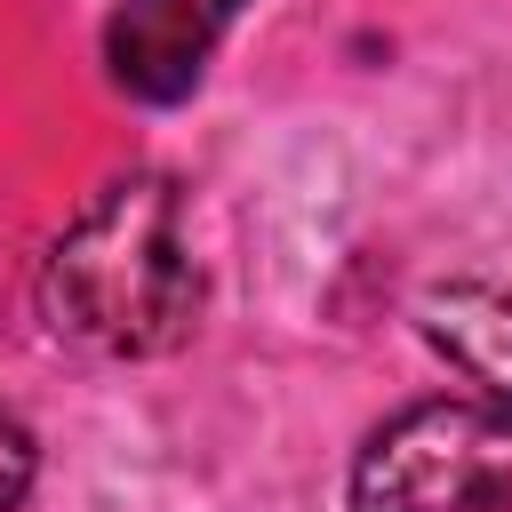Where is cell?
<instances>
[{
  "mask_svg": "<svg viewBox=\"0 0 512 512\" xmlns=\"http://www.w3.org/2000/svg\"><path fill=\"white\" fill-rule=\"evenodd\" d=\"M40 320L88 360H160L200 320V256L184 192L160 168L112 176L40 256Z\"/></svg>",
  "mask_w": 512,
  "mask_h": 512,
  "instance_id": "cell-1",
  "label": "cell"
},
{
  "mask_svg": "<svg viewBox=\"0 0 512 512\" xmlns=\"http://www.w3.org/2000/svg\"><path fill=\"white\" fill-rule=\"evenodd\" d=\"M352 512H512V408L416 400L368 432Z\"/></svg>",
  "mask_w": 512,
  "mask_h": 512,
  "instance_id": "cell-2",
  "label": "cell"
},
{
  "mask_svg": "<svg viewBox=\"0 0 512 512\" xmlns=\"http://www.w3.org/2000/svg\"><path fill=\"white\" fill-rule=\"evenodd\" d=\"M240 8L248 0H120L104 24V64L136 104H184Z\"/></svg>",
  "mask_w": 512,
  "mask_h": 512,
  "instance_id": "cell-3",
  "label": "cell"
},
{
  "mask_svg": "<svg viewBox=\"0 0 512 512\" xmlns=\"http://www.w3.org/2000/svg\"><path fill=\"white\" fill-rule=\"evenodd\" d=\"M416 328L448 368H464L496 408H512V288L448 280L416 304Z\"/></svg>",
  "mask_w": 512,
  "mask_h": 512,
  "instance_id": "cell-4",
  "label": "cell"
},
{
  "mask_svg": "<svg viewBox=\"0 0 512 512\" xmlns=\"http://www.w3.org/2000/svg\"><path fill=\"white\" fill-rule=\"evenodd\" d=\"M32 480H40V440L16 408H0V512H24Z\"/></svg>",
  "mask_w": 512,
  "mask_h": 512,
  "instance_id": "cell-5",
  "label": "cell"
}]
</instances>
